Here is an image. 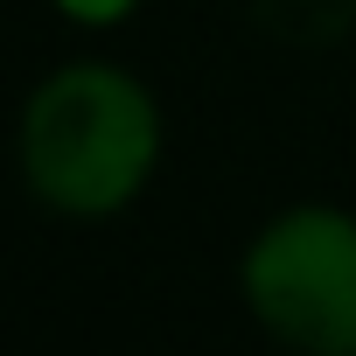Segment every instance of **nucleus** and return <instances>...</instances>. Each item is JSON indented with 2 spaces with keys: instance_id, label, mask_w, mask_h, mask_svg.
<instances>
[{
  "instance_id": "obj_3",
  "label": "nucleus",
  "mask_w": 356,
  "mask_h": 356,
  "mask_svg": "<svg viewBox=\"0 0 356 356\" xmlns=\"http://www.w3.org/2000/svg\"><path fill=\"white\" fill-rule=\"evenodd\" d=\"M133 8H140V0H56V15L77 22V29H112V22H126Z\"/></svg>"
},
{
  "instance_id": "obj_2",
  "label": "nucleus",
  "mask_w": 356,
  "mask_h": 356,
  "mask_svg": "<svg viewBox=\"0 0 356 356\" xmlns=\"http://www.w3.org/2000/svg\"><path fill=\"white\" fill-rule=\"evenodd\" d=\"M252 321L293 356H356V210L293 203L238 259Z\"/></svg>"
},
{
  "instance_id": "obj_1",
  "label": "nucleus",
  "mask_w": 356,
  "mask_h": 356,
  "mask_svg": "<svg viewBox=\"0 0 356 356\" xmlns=\"http://www.w3.org/2000/svg\"><path fill=\"white\" fill-rule=\"evenodd\" d=\"M15 161L42 210L70 224H105L140 203L161 168V98L119 63H63L29 91Z\"/></svg>"
}]
</instances>
